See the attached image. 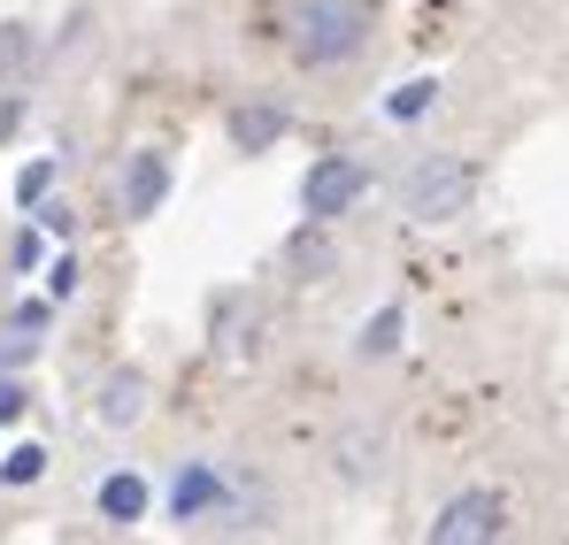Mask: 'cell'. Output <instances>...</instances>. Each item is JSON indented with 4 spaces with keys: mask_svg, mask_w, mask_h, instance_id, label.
<instances>
[{
    "mask_svg": "<svg viewBox=\"0 0 569 545\" xmlns=\"http://www.w3.org/2000/svg\"><path fill=\"white\" fill-rule=\"evenodd\" d=\"M292 262L308 276H331V239H323V223H308V231L292 239Z\"/></svg>",
    "mask_w": 569,
    "mask_h": 545,
    "instance_id": "cell-16",
    "label": "cell"
},
{
    "mask_svg": "<svg viewBox=\"0 0 569 545\" xmlns=\"http://www.w3.org/2000/svg\"><path fill=\"white\" fill-rule=\"evenodd\" d=\"M93 507H100V523L131 531V523H147V507H154V484H147L139 468H116V476H100V484H93Z\"/></svg>",
    "mask_w": 569,
    "mask_h": 545,
    "instance_id": "cell-8",
    "label": "cell"
},
{
    "mask_svg": "<svg viewBox=\"0 0 569 545\" xmlns=\"http://www.w3.org/2000/svg\"><path fill=\"white\" fill-rule=\"evenodd\" d=\"M147 400H154L147 369H116V376L100 384V423H108V431H131V423L147 415Z\"/></svg>",
    "mask_w": 569,
    "mask_h": 545,
    "instance_id": "cell-9",
    "label": "cell"
},
{
    "mask_svg": "<svg viewBox=\"0 0 569 545\" xmlns=\"http://www.w3.org/2000/svg\"><path fill=\"white\" fill-rule=\"evenodd\" d=\"M23 407H31V392H23L16 376H0V431H8V423H23Z\"/></svg>",
    "mask_w": 569,
    "mask_h": 545,
    "instance_id": "cell-19",
    "label": "cell"
},
{
    "mask_svg": "<svg viewBox=\"0 0 569 545\" xmlns=\"http://www.w3.org/2000/svg\"><path fill=\"white\" fill-rule=\"evenodd\" d=\"M362 192H370V170L355 154H316L308 178H300V215L308 223H339V215L362 208Z\"/></svg>",
    "mask_w": 569,
    "mask_h": 545,
    "instance_id": "cell-3",
    "label": "cell"
},
{
    "mask_svg": "<svg viewBox=\"0 0 569 545\" xmlns=\"http://www.w3.org/2000/svg\"><path fill=\"white\" fill-rule=\"evenodd\" d=\"M78 284H86V276H78L70 254H54V262H47V300H78Z\"/></svg>",
    "mask_w": 569,
    "mask_h": 545,
    "instance_id": "cell-17",
    "label": "cell"
},
{
    "mask_svg": "<svg viewBox=\"0 0 569 545\" xmlns=\"http://www.w3.org/2000/svg\"><path fill=\"white\" fill-rule=\"evenodd\" d=\"M500 531H508L500 492H455V499L439 507V523H431V545H492Z\"/></svg>",
    "mask_w": 569,
    "mask_h": 545,
    "instance_id": "cell-5",
    "label": "cell"
},
{
    "mask_svg": "<svg viewBox=\"0 0 569 545\" xmlns=\"http://www.w3.org/2000/svg\"><path fill=\"white\" fill-rule=\"evenodd\" d=\"M331 461H339V476H347V484H378L385 461H392L385 423H347V431H339V446H331Z\"/></svg>",
    "mask_w": 569,
    "mask_h": 545,
    "instance_id": "cell-7",
    "label": "cell"
},
{
    "mask_svg": "<svg viewBox=\"0 0 569 545\" xmlns=\"http://www.w3.org/2000/svg\"><path fill=\"white\" fill-rule=\"evenodd\" d=\"M54 178H62V154H39V162L16 178V208H39V200L54 192Z\"/></svg>",
    "mask_w": 569,
    "mask_h": 545,
    "instance_id": "cell-14",
    "label": "cell"
},
{
    "mask_svg": "<svg viewBox=\"0 0 569 545\" xmlns=\"http://www.w3.org/2000/svg\"><path fill=\"white\" fill-rule=\"evenodd\" d=\"M39 231H54V239H70V231H78V215H70V208H47V200H39Z\"/></svg>",
    "mask_w": 569,
    "mask_h": 545,
    "instance_id": "cell-20",
    "label": "cell"
},
{
    "mask_svg": "<svg viewBox=\"0 0 569 545\" xmlns=\"http://www.w3.org/2000/svg\"><path fill=\"white\" fill-rule=\"evenodd\" d=\"M31 354H39V331H23V323H16V331H8V339H0V369L31 362Z\"/></svg>",
    "mask_w": 569,
    "mask_h": 545,
    "instance_id": "cell-18",
    "label": "cell"
},
{
    "mask_svg": "<svg viewBox=\"0 0 569 545\" xmlns=\"http://www.w3.org/2000/svg\"><path fill=\"white\" fill-rule=\"evenodd\" d=\"M470 200H477V162H462V154H416L400 178V215L423 231L470 215Z\"/></svg>",
    "mask_w": 569,
    "mask_h": 545,
    "instance_id": "cell-2",
    "label": "cell"
},
{
    "mask_svg": "<svg viewBox=\"0 0 569 545\" xmlns=\"http://www.w3.org/2000/svg\"><path fill=\"white\" fill-rule=\"evenodd\" d=\"M431 108H439V78H408V85H392V100H385L392 123H416V115H431Z\"/></svg>",
    "mask_w": 569,
    "mask_h": 545,
    "instance_id": "cell-13",
    "label": "cell"
},
{
    "mask_svg": "<svg viewBox=\"0 0 569 545\" xmlns=\"http://www.w3.org/2000/svg\"><path fill=\"white\" fill-rule=\"evenodd\" d=\"M370 47V0H300L292 8V62L347 70Z\"/></svg>",
    "mask_w": 569,
    "mask_h": 545,
    "instance_id": "cell-1",
    "label": "cell"
},
{
    "mask_svg": "<svg viewBox=\"0 0 569 545\" xmlns=\"http://www.w3.org/2000/svg\"><path fill=\"white\" fill-rule=\"evenodd\" d=\"M162 200H170V154L162 147H139L123 162V215L147 223V215H162Z\"/></svg>",
    "mask_w": 569,
    "mask_h": 545,
    "instance_id": "cell-6",
    "label": "cell"
},
{
    "mask_svg": "<svg viewBox=\"0 0 569 545\" xmlns=\"http://www.w3.org/2000/svg\"><path fill=\"white\" fill-rule=\"evenodd\" d=\"M278 139H284V108L278 100H247V108L231 115V147H239V154H270Z\"/></svg>",
    "mask_w": 569,
    "mask_h": 545,
    "instance_id": "cell-10",
    "label": "cell"
},
{
    "mask_svg": "<svg viewBox=\"0 0 569 545\" xmlns=\"http://www.w3.org/2000/svg\"><path fill=\"white\" fill-rule=\"evenodd\" d=\"M16 115H23V108H16V100H0V139L16 131Z\"/></svg>",
    "mask_w": 569,
    "mask_h": 545,
    "instance_id": "cell-21",
    "label": "cell"
},
{
    "mask_svg": "<svg viewBox=\"0 0 569 545\" xmlns=\"http://www.w3.org/2000/svg\"><path fill=\"white\" fill-rule=\"evenodd\" d=\"M223 507H231V476H223L216 461H186L178 484H170V523H178V531H208Z\"/></svg>",
    "mask_w": 569,
    "mask_h": 545,
    "instance_id": "cell-4",
    "label": "cell"
},
{
    "mask_svg": "<svg viewBox=\"0 0 569 545\" xmlns=\"http://www.w3.org/2000/svg\"><path fill=\"white\" fill-rule=\"evenodd\" d=\"M47 476V446H8L0 454V484H39Z\"/></svg>",
    "mask_w": 569,
    "mask_h": 545,
    "instance_id": "cell-15",
    "label": "cell"
},
{
    "mask_svg": "<svg viewBox=\"0 0 569 545\" xmlns=\"http://www.w3.org/2000/svg\"><path fill=\"white\" fill-rule=\"evenodd\" d=\"M400 331H408V307H400V300H385L378 315L362 323L355 354H362V362H392V354H400Z\"/></svg>",
    "mask_w": 569,
    "mask_h": 545,
    "instance_id": "cell-11",
    "label": "cell"
},
{
    "mask_svg": "<svg viewBox=\"0 0 569 545\" xmlns=\"http://www.w3.org/2000/svg\"><path fill=\"white\" fill-rule=\"evenodd\" d=\"M31 62H39L31 23H0V85H23V78H31Z\"/></svg>",
    "mask_w": 569,
    "mask_h": 545,
    "instance_id": "cell-12",
    "label": "cell"
}]
</instances>
